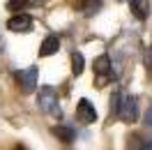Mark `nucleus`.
Here are the masks:
<instances>
[{
  "instance_id": "nucleus-7",
  "label": "nucleus",
  "mask_w": 152,
  "mask_h": 150,
  "mask_svg": "<svg viewBox=\"0 0 152 150\" xmlns=\"http://www.w3.org/2000/svg\"><path fill=\"white\" fill-rule=\"evenodd\" d=\"M58 49H60V37L58 35H48L42 42V46H39V56L48 58V56H53V53H58Z\"/></svg>"
},
{
  "instance_id": "nucleus-2",
  "label": "nucleus",
  "mask_w": 152,
  "mask_h": 150,
  "mask_svg": "<svg viewBox=\"0 0 152 150\" xmlns=\"http://www.w3.org/2000/svg\"><path fill=\"white\" fill-rule=\"evenodd\" d=\"M118 118L122 122H136V118H138V99L134 95H122Z\"/></svg>"
},
{
  "instance_id": "nucleus-8",
  "label": "nucleus",
  "mask_w": 152,
  "mask_h": 150,
  "mask_svg": "<svg viewBox=\"0 0 152 150\" xmlns=\"http://www.w3.org/2000/svg\"><path fill=\"white\" fill-rule=\"evenodd\" d=\"M129 10L138 21H145L150 14V2L148 0H129Z\"/></svg>"
},
{
  "instance_id": "nucleus-9",
  "label": "nucleus",
  "mask_w": 152,
  "mask_h": 150,
  "mask_svg": "<svg viewBox=\"0 0 152 150\" xmlns=\"http://www.w3.org/2000/svg\"><path fill=\"white\" fill-rule=\"evenodd\" d=\"M53 134H56L58 141H62V143H72V141L76 139L74 127H69V125H56V127H53Z\"/></svg>"
},
{
  "instance_id": "nucleus-5",
  "label": "nucleus",
  "mask_w": 152,
  "mask_h": 150,
  "mask_svg": "<svg viewBox=\"0 0 152 150\" xmlns=\"http://www.w3.org/2000/svg\"><path fill=\"white\" fill-rule=\"evenodd\" d=\"M7 30H12V32H30L32 30V19L28 14H14L7 21Z\"/></svg>"
},
{
  "instance_id": "nucleus-11",
  "label": "nucleus",
  "mask_w": 152,
  "mask_h": 150,
  "mask_svg": "<svg viewBox=\"0 0 152 150\" xmlns=\"http://www.w3.org/2000/svg\"><path fill=\"white\" fill-rule=\"evenodd\" d=\"M120 99H122L120 93H115L113 97H111V115H118V111H120Z\"/></svg>"
},
{
  "instance_id": "nucleus-15",
  "label": "nucleus",
  "mask_w": 152,
  "mask_h": 150,
  "mask_svg": "<svg viewBox=\"0 0 152 150\" xmlns=\"http://www.w3.org/2000/svg\"><path fill=\"white\" fill-rule=\"evenodd\" d=\"M143 148H152V136H148V139H145V143H143Z\"/></svg>"
},
{
  "instance_id": "nucleus-1",
  "label": "nucleus",
  "mask_w": 152,
  "mask_h": 150,
  "mask_svg": "<svg viewBox=\"0 0 152 150\" xmlns=\"http://www.w3.org/2000/svg\"><path fill=\"white\" fill-rule=\"evenodd\" d=\"M37 104H39V111H44L46 115H53V118H62V109H60V102H58V93L53 85H44L39 90V97H37Z\"/></svg>"
},
{
  "instance_id": "nucleus-13",
  "label": "nucleus",
  "mask_w": 152,
  "mask_h": 150,
  "mask_svg": "<svg viewBox=\"0 0 152 150\" xmlns=\"http://www.w3.org/2000/svg\"><path fill=\"white\" fill-rule=\"evenodd\" d=\"M145 67H148V72L152 74V46L145 49Z\"/></svg>"
},
{
  "instance_id": "nucleus-4",
  "label": "nucleus",
  "mask_w": 152,
  "mask_h": 150,
  "mask_svg": "<svg viewBox=\"0 0 152 150\" xmlns=\"http://www.w3.org/2000/svg\"><path fill=\"white\" fill-rule=\"evenodd\" d=\"M16 79H19L21 90H23L26 95L35 93V88H37V67H28V69L19 72V74H16Z\"/></svg>"
},
{
  "instance_id": "nucleus-12",
  "label": "nucleus",
  "mask_w": 152,
  "mask_h": 150,
  "mask_svg": "<svg viewBox=\"0 0 152 150\" xmlns=\"http://www.w3.org/2000/svg\"><path fill=\"white\" fill-rule=\"evenodd\" d=\"M26 2H28V0H10V2H7V7H10L12 12H19Z\"/></svg>"
},
{
  "instance_id": "nucleus-14",
  "label": "nucleus",
  "mask_w": 152,
  "mask_h": 150,
  "mask_svg": "<svg viewBox=\"0 0 152 150\" xmlns=\"http://www.w3.org/2000/svg\"><path fill=\"white\" fill-rule=\"evenodd\" d=\"M145 125H148V127H152V106L148 109V113H145Z\"/></svg>"
},
{
  "instance_id": "nucleus-10",
  "label": "nucleus",
  "mask_w": 152,
  "mask_h": 150,
  "mask_svg": "<svg viewBox=\"0 0 152 150\" xmlns=\"http://www.w3.org/2000/svg\"><path fill=\"white\" fill-rule=\"evenodd\" d=\"M83 67H86V60H83V53H78V51H74L72 53V72H74L76 76L83 74Z\"/></svg>"
},
{
  "instance_id": "nucleus-3",
  "label": "nucleus",
  "mask_w": 152,
  "mask_h": 150,
  "mask_svg": "<svg viewBox=\"0 0 152 150\" xmlns=\"http://www.w3.org/2000/svg\"><path fill=\"white\" fill-rule=\"evenodd\" d=\"M76 120L83 122V125L97 122V109L88 99H78V104H76Z\"/></svg>"
},
{
  "instance_id": "nucleus-17",
  "label": "nucleus",
  "mask_w": 152,
  "mask_h": 150,
  "mask_svg": "<svg viewBox=\"0 0 152 150\" xmlns=\"http://www.w3.org/2000/svg\"><path fill=\"white\" fill-rule=\"evenodd\" d=\"M35 2H44V0H35Z\"/></svg>"
},
{
  "instance_id": "nucleus-16",
  "label": "nucleus",
  "mask_w": 152,
  "mask_h": 150,
  "mask_svg": "<svg viewBox=\"0 0 152 150\" xmlns=\"http://www.w3.org/2000/svg\"><path fill=\"white\" fill-rule=\"evenodd\" d=\"M2 51H5V39L0 37V53H2Z\"/></svg>"
},
{
  "instance_id": "nucleus-6",
  "label": "nucleus",
  "mask_w": 152,
  "mask_h": 150,
  "mask_svg": "<svg viewBox=\"0 0 152 150\" xmlns=\"http://www.w3.org/2000/svg\"><path fill=\"white\" fill-rule=\"evenodd\" d=\"M95 74L99 76V83H104L106 79L111 76V58L106 56V53L95 60Z\"/></svg>"
}]
</instances>
